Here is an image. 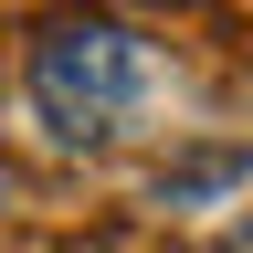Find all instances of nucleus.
I'll return each instance as SVG.
<instances>
[{"label":"nucleus","instance_id":"f257e3e1","mask_svg":"<svg viewBox=\"0 0 253 253\" xmlns=\"http://www.w3.org/2000/svg\"><path fill=\"white\" fill-rule=\"evenodd\" d=\"M148 106V42L126 21H53L32 42V116L63 148H106Z\"/></svg>","mask_w":253,"mask_h":253}]
</instances>
